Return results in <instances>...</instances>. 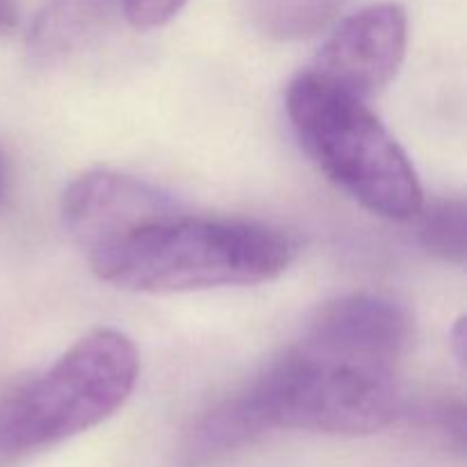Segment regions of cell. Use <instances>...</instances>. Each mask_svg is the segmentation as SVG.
<instances>
[{"instance_id": "6da1fadb", "label": "cell", "mask_w": 467, "mask_h": 467, "mask_svg": "<svg viewBox=\"0 0 467 467\" xmlns=\"http://www.w3.org/2000/svg\"><path fill=\"white\" fill-rule=\"evenodd\" d=\"M410 331L409 313L386 296H340L242 390L265 433L372 436L400 415V363Z\"/></svg>"}, {"instance_id": "7a4b0ae2", "label": "cell", "mask_w": 467, "mask_h": 467, "mask_svg": "<svg viewBox=\"0 0 467 467\" xmlns=\"http://www.w3.org/2000/svg\"><path fill=\"white\" fill-rule=\"evenodd\" d=\"M296 255L285 233L244 219L194 217L181 208L91 258L100 281L144 295L258 285Z\"/></svg>"}, {"instance_id": "3957f363", "label": "cell", "mask_w": 467, "mask_h": 467, "mask_svg": "<svg viewBox=\"0 0 467 467\" xmlns=\"http://www.w3.org/2000/svg\"><path fill=\"white\" fill-rule=\"evenodd\" d=\"M285 109L301 149L333 185L379 217H418V173L368 100L304 71L287 87Z\"/></svg>"}, {"instance_id": "277c9868", "label": "cell", "mask_w": 467, "mask_h": 467, "mask_svg": "<svg viewBox=\"0 0 467 467\" xmlns=\"http://www.w3.org/2000/svg\"><path fill=\"white\" fill-rule=\"evenodd\" d=\"M140 379V354L128 336L96 328L48 369L0 397V463L59 445L112 418Z\"/></svg>"}, {"instance_id": "5b68a950", "label": "cell", "mask_w": 467, "mask_h": 467, "mask_svg": "<svg viewBox=\"0 0 467 467\" xmlns=\"http://www.w3.org/2000/svg\"><path fill=\"white\" fill-rule=\"evenodd\" d=\"M176 210L178 203L158 187L109 169L73 181L62 199L64 223L89 260Z\"/></svg>"}, {"instance_id": "8992f818", "label": "cell", "mask_w": 467, "mask_h": 467, "mask_svg": "<svg viewBox=\"0 0 467 467\" xmlns=\"http://www.w3.org/2000/svg\"><path fill=\"white\" fill-rule=\"evenodd\" d=\"M406 46L409 16L404 7L395 3L369 5L336 27L308 71L369 100L397 76Z\"/></svg>"}, {"instance_id": "52a82bcc", "label": "cell", "mask_w": 467, "mask_h": 467, "mask_svg": "<svg viewBox=\"0 0 467 467\" xmlns=\"http://www.w3.org/2000/svg\"><path fill=\"white\" fill-rule=\"evenodd\" d=\"M119 12L123 0H46L27 36L32 62L50 67L80 53Z\"/></svg>"}, {"instance_id": "ba28073f", "label": "cell", "mask_w": 467, "mask_h": 467, "mask_svg": "<svg viewBox=\"0 0 467 467\" xmlns=\"http://www.w3.org/2000/svg\"><path fill=\"white\" fill-rule=\"evenodd\" d=\"M260 30L278 41H296L317 35L345 0H249Z\"/></svg>"}, {"instance_id": "9c48e42d", "label": "cell", "mask_w": 467, "mask_h": 467, "mask_svg": "<svg viewBox=\"0 0 467 467\" xmlns=\"http://www.w3.org/2000/svg\"><path fill=\"white\" fill-rule=\"evenodd\" d=\"M420 240L429 254L463 265L467 255V210L461 196L438 199L431 205H422L420 214Z\"/></svg>"}, {"instance_id": "30bf717a", "label": "cell", "mask_w": 467, "mask_h": 467, "mask_svg": "<svg viewBox=\"0 0 467 467\" xmlns=\"http://www.w3.org/2000/svg\"><path fill=\"white\" fill-rule=\"evenodd\" d=\"M420 424L431 431H436L438 436H442L445 441L454 442L456 450L463 451L465 445V415L463 406L461 404H447V401H441V404H433L422 409L420 413Z\"/></svg>"}, {"instance_id": "8fae6325", "label": "cell", "mask_w": 467, "mask_h": 467, "mask_svg": "<svg viewBox=\"0 0 467 467\" xmlns=\"http://www.w3.org/2000/svg\"><path fill=\"white\" fill-rule=\"evenodd\" d=\"M187 0H123V14L130 26L140 30H150L171 21Z\"/></svg>"}, {"instance_id": "7c38bea8", "label": "cell", "mask_w": 467, "mask_h": 467, "mask_svg": "<svg viewBox=\"0 0 467 467\" xmlns=\"http://www.w3.org/2000/svg\"><path fill=\"white\" fill-rule=\"evenodd\" d=\"M18 7L16 0H0V35H7L16 27Z\"/></svg>"}]
</instances>
